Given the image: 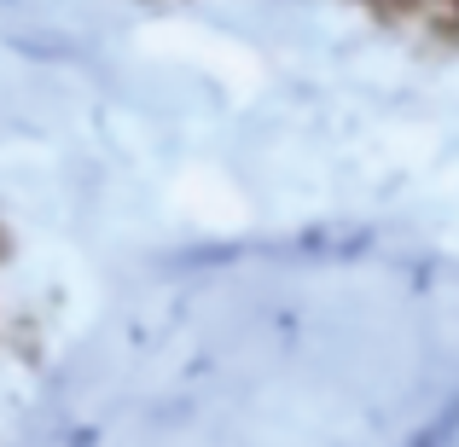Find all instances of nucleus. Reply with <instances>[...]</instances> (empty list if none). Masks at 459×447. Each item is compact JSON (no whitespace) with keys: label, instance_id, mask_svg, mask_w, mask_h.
Returning a JSON list of instances; mask_svg holds the SVG:
<instances>
[{"label":"nucleus","instance_id":"nucleus-2","mask_svg":"<svg viewBox=\"0 0 459 447\" xmlns=\"http://www.w3.org/2000/svg\"><path fill=\"white\" fill-rule=\"evenodd\" d=\"M454 12H459V0H454Z\"/></svg>","mask_w":459,"mask_h":447},{"label":"nucleus","instance_id":"nucleus-1","mask_svg":"<svg viewBox=\"0 0 459 447\" xmlns=\"http://www.w3.org/2000/svg\"><path fill=\"white\" fill-rule=\"evenodd\" d=\"M12 256H18V238H12V227L6 221H0V268H6V262Z\"/></svg>","mask_w":459,"mask_h":447}]
</instances>
